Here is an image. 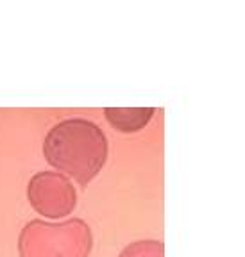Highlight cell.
I'll list each match as a JSON object with an SVG mask.
<instances>
[{"label": "cell", "mask_w": 245, "mask_h": 257, "mask_svg": "<svg viewBox=\"0 0 245 257\" xmlns=\"http://www.w3.org/2000/svg\"><path fill=\"white\" fill-rule=\"evenodd\" d=\"M27 197L32 207L48 218L66 216L77 204L73 184L57 172L36 173L29 181Z\"/></svg>", "instance_id": "cell-3"}, {"label": "cell", "mask_w": 245, "mask_h": 257, "mask_svg": "<svg viewBox=\"0 0 245 257\" xmlns=\"http://www.w3.org/2000/svg\"><path fill=\"white\" fill-rule=\"evenodd\" d=\"M152 107H106V118L122 133H136L152 118Z\"/></svg>", "instance_id": "cell-4"}, {"label": "cell", "mask_w": 245, "mask_h": 257, "mask_svg": "<svg viewBox=\"0 0 245 257\" xmlns=\"http://www.w3.org/2000/svg\"><path fill=\"white\" fill-rule=\"evenodd\" d=\"M92 246V229L79 218L63 223L32 220L18 237L20 257H88Z\"/></svg>", "instance_id": "cell-2"}, {"label": "cell", "mask_w": 245, "mask_h": 257, "mask_svg": "<svg viewBox=\"0 0 245 257\" xmlns=\"http://www.w3.org/2000/svg\"><path fill=\"white\" fill-rule=\"evenodd\" d=\"M43 154L54 168L88 184L108 159V140L102 128L85 118H68L45 136Z\"/></svg>", "instance_id": "cell-1"}, {"label": "cell", "mask_w": 245, "mask_h": 257, "mask_svg": "<svg viewBox=\"0 0 245 257\" xmlns=\"http://www.w3.org/2000/svg\"><path fill=\"white\" fill-rule=\"evenodd\" d=\"M120 257H165V246L161 241H134L122 250Z\"/></svg>", "instance_id": "cell-5"}]
</instances>
